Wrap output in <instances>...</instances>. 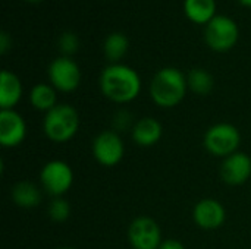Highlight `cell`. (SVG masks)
I'll return each instance as SVG.
<instances>
[{
	"label": "cell",
	"mask_w": 251,
	"mask_h": 249,
	"mask_svg": "<svg viewBox=\"0 0 251 249\" xmlns=\"http://www.w3.org/2000/svg\"><path fill=\"white\" fill-rule=\"evenodd\" d=\"M128 38L122 34V32H112L106 37L104 44H103V51L104 56L112 60V62H118L121 57H124V54L128 50Z\"/></svg>",
	"instance_id": "obj_18"
},
{
	"label": "cell",
	"mask_w": 251,
	"mask_h": 249,
	"mask_svg": "<svg viewBox=\"0 0 251 249\" xmlns=\"http://www.w3.org/2000/svg\"><path fill=\"white\" fill-rule=\"evenodd\" d=\"M12 201L21 208H34L41 203V192L32 182L22 181L12 188Z\"/></svg>",
	"instance_id": "obj_15"
},
{
	"label": "cell",
	"mask_w": 251,
	"mask_h": 249,
	"mask_svg": "<svg viewBox=\"0 0 251 249\" xmlns=\"http://www.w3.org/2000/svg\"><path fill=\"white\" fill-rule=\"evenodd\" d=\"M49 78L54 90L62 92H72L81 82V72L78 65L71 57L60 56L50 63Z\"/></svg>",
	"instance_id": "obj_9"
},
{
	"label": "cell",
	"mask_w": 251,
	"mask_h": 249,
	"mask_svg": "<svg viewBox=\"0 0 251 249\" xmlns=\"http://www.w3.org/2000/svg\"><path fill=\"white\" fill-rule=\"evenodd\" d=\"M188 82L185 75L172 66L156 72L150 82V95L154 104L162 109L176 107L185 97Z\"/></svg>",
	"instance_id": "obj_2"
},
{
	"label": "cell",
	"mask_w": 251,
	"mask_h": 249,
	"mask_svg": "<svg viewBox=\"0 0 251 249\" xmlns=\"http://www.w3.org/2000/svg\"><path fill=\"white\" fill-rule=\"evenodd\" d=\"M163 135V128L160 122L154 117H141L132 126V139L140 147L156 145Z\"/></svg>",
	"instance_id": "obj_13"
},
{
	"label": "cell",
	"mask_w": 251,
	"mask_h": 249,
	"mask_svg": "<svg viewBox=\"0 0 251 249\" xmlns=\"http://www.w3.org/2000/svg\"><path fill=\"white\" fill-rule=\"evenodd\" d=\"M128 241L134 249H159L162 230L151 217H137L128 227Z\"/></svg>",
	"instance_id": "obj_8"
},
{
	"label": "cell",
	"mask_w": 251,
	"mask_h": 249,
	"mask_svg": "<svg viewBox=\"0 0 251 249\" xmlns=\"http://www.w3.org/2000/svg\"><path fill=\"white\" fill-rule=\"evenodd\" d=\"M194 223L204 230H215L224 226L226 220L225 207L213 198H204L199 201L193 211Z\"/></svg>",
	"instance_id": "obj_11"
},
{
	"label": "cell",
	"mask_w": 251,
	"mask_h": 249,
	"mask_svg": "<svg viewBox=\"0 0 251 249\" xmlns=\"http://www.w3.org/2000/svg\"><path fill=\"white\" fill-rule=\"evenodd\" d=\"M100 90L110 101L125 104L138 97L141 91V79L132 68L113 63L101 70Z\"/></svg>",
	"instance_id": "obj_1"
},
{
	"label": "cell",
	"mask_w": 251,
	"mask_h": 249,
	"mask_svg": "<svg viewBox=\"0 0 251 249\" xmlns=\"http://www.w3.org/2000/svg\"><path fill=\"white\" fill-rule=\"evenodd\" d=\"M78 129L79 116L71 104H57L44 114L43 131L51 142L65 144L76 135Z\"/></svg>",
	"instance_id": "obj_3"
},
{
	"label": "cell",
	"mask_w": 251,
	"mask_h": 249,
	"mask_svg": "<svg viewBox=\"0 0 251 249\" xmlns=\"http://www.w3.org/2000/svg\"><path fill=\"white\" fill-rule=\"evenodd\" d=\"M215 0H184L185 15L196 23H207L215 16Z\"/></svg>",
	"instance_id": "obj_17"
},
{
	"label": "cell",
	"mask_w": 251,
	"mask_h": 249,
	"mask_svg": "<svg viewBox=\"0 0 251 249\" xmlns=\"http://www.w3.org/2000/svg\"><path fill=\"white\" fill-rule=\"evenodd\" d=\"M9 37H7V34L4 32V31H1L0 32V53L3 54V53H6L7 51V48H9Z\"/></svg>",
	"instance_id": "obj_24"
},
{
	"label": "cell",
	"mask_w": 251,
	"mask_h": 249,
	"mask_svg": "<svg viewBox=\"0 0 251 249\" xmlns=\"http://www.w3.org/2000/svg\"><path fill=\"white\" fill-rule=\"evenodd\" d=\"M188 87L193 92L199 95H207L213 90V76L200 68L191 69L188 76H187Z\"/></svg>",
	"instance_id": "obj_19"
},
{
	"label": "cell",
	"mask_w": 251,
	"mask_h": 249,
	"mask_svg": "<svg viewBox=\"0 0 251 249\" xmlns=\"http://www.w3.org/2000/svg\"><path fill=\"white\" fill-rule=\"evenodd\" d=\"M240 1L246 6H251V0H240Z\"/></svg>",
	"instance_id": "obj_25"
},
{
	"label": "cell",
	"mask_w": 251,
	"mask_h": 249,
	"mask_svg": "<svg viewBox=\"0 0 251 249\" xmlns=\"http://www.w3.org/2000/svg\"><path fill=\"white\" fill-rule=\"evenodd\" d=\"M40 183L43 189L57 198L66 194L74 183V172L66 161L51 160L46 163L40 172Z\"/></svg>",
	"instance_id": "obj_5"
},
{
	"label": "cell",
	"mask_w": 251,
	"mask_h": 249,
	"mask_svg": "<svg viewBox=\"0 0 251 249\" xmlns=\"http://www.w3.org/2000/svg\"><path fill=\"white\" fill-rule=\"evenodd\" d=\"M250 249H251V248H250Z\"/></svg>",
	"instance_id": "obj_28"
},
{
	"label": "cell",
	"mask_w": 251,
	"mask_h": 249,
	"mask_svg": "<svg viewBox=\"0 0 251 249\" xmlns=\"http://www.w3.org/2000/svg\"><path fill=\"white\" fill-rule=\"evenodd\" d=\"M159 249H185V247L176 239H166V241L162 242Z\"/></svg>",
	"instance_id": "obj_23"
},
{
	"label": "cell",
	"mask_w": 251,
	"mask_h": 249,
	"mask_svg": "<svg viewBox=\"0 0 251 249\" xmlns=\"http://www.w3.org/2000/svg\"><path fill=\"white\" fill-rule=\"evenodd\" d=\"M22 97V84L19 78L9 70L0 73V110H13Z\"/></svg>",
	"instance_id": "obj_14"
},
{
	"label": "cell",
	"mask_w": 251,
	"mask_h": 249,
	"mask_svg": "<svg viewBox=\"0 0 251 249\" xmlns=\"http://www.w3.org/2000/svg\"><path fill=\"white\" fill-rule=\"evenodd\" d=\"M132 123V116L131 113H128L126 110H119L115 117H113V128H115V132H124L126 131Z\"/></svg>",
	"instance_id": "obj_22"
},
{
	"label": "cell",
	"mask_w": 251,
	"mask_h": 249,
	"mask_svg": "<svg viewBox=\"0 0 251 249\" xmlns=\"http://www.w3.org/2000/svg\"><path fill=\"white\" fill-rule=\"evenodd\" d=\"M26 136L25 119L15 110H0V145L15 148Z\"/></svg>",
	"instance_id": "obj_10"
},
{
	"label": "cell",
	"mask_w": 251,
	"mask_h": 249,
	"mask_svg": "<svg viewBox=\"0 0 251 249\" xmlns=\"http://www.w3.org/2000/svg\"><path fill=\"white\" fill-rule=\"evenodd\" d=\"M241 144L240 131L231 123H216L204 135V148L209 154L226 158L238 151Z\"/></svg>",
	"instance_id": "obj_4"
},
{
	"label": "cell",
	"mask_w": 251,
	"mask_h": 249,
	"mask_svg": "<svg viewBox=\"0 0 251 249\" xmlns=\"http://www.w3.org/2000/svg\"><path fill=\"white\" fill-rule=\"evenodd\" d=\"M29 103L35 110L40 112H50L53 107L57 106V97L54 87L47 84H37L29 91Z\"/></svg>",
	"instance_id": "obj_16"
},
{
	"label": "cell",
	"mask_w": 251,
	"mask_h": 249,
	"mask_svg": "<svg viewBox=\"0 0 251 249\" xmlns=\"http://www.w3.org/2000/svg\"><path fill=\"white\" fill-rule=\"evenodd\" d=\"M59 249H74V248H68V247H63V248H59Z\"/></svg>",
	"instance_id": "obj_26"
},
{
	"label": "cell",
	"mask_w": 251,
	"mask_h": 249,
	"mask_svg": "<svg viewBox=\"0 0 251 249\" xmlns=\"http://www.w3.org/2000/svg\"><path fill=\"white\" fill-rule=\"evenodd\" d=\"M206 43L216 51L229 50L238 40V25L225 15H215L206 25Z\"/></svg>",
	"instance_id": "obj_6"
},
{
	"label": "cell",
	"mask_w": 251,
	"mask_h": 249,
	"mask_svg": "<svg viewBox=\"0 0 251 249\" xmlns=\"http://www.w3.org/2000/svg\"><path fill=\"white\" fill-rule=\"evenodd\" d=\"M78 38L74 32L71 31H65L60 37H59V47L65 54H72L76 51L78 48Z\"/></svg>",
	"instance_id": "obj_21"
},
{
	"label": "cell",
	"mask_w": 251,
	"mask_h": 249,
	"mask_svg": "<svg viewBox=\"0 0 251 249\" xmlns=\"http://www.w3.org/2000/svg\"><path fill=\"white\" fill-rule=\"evenodd\" d=\"M125 154L122 138L115 131H103L93 141V156L99 164L113 167L121 163Z\"/></svg>",
	"instance_id": "obj_7"
},
{
	"label": "cell",
	"mask_w": 251,
	"mask_h": 249,
	"mask_svg": "<svg viewBox=\"0 0 251 249\" xmlns=\"http://www.w3.org/2000/svg\"><path fill=\"white\" fill-rule=\"evenodd\" d=\"M71 216V205L66 200L62 197L53 198V201L49 205V217L56 223H63Z\"/></svg>",
	"instance_id": "obj_20"
},
{
	"label": "cell",
	"mask_w": 251,
	"mask_h": 249,
	"mask_svg": "<svg viewBox=\"0 0 251 249\" xmlns=\"http://www.w3.org/2000/svg\"><path fill=\"white\" fill-rule=\"evenodd\" d=\"M251 176V157L237 151L235 154L224 158L221 166V178L231 186L246 183Z\"/></svg>",
	"instance_id": "obj_12"
},
{
	"label": "cell",
	"mask_w": 251,
	"mask_h": 249,
	"mask_svg": "<svg viewBox=\"0 0 251 249\" xmlns=\"http://www.w3.org/2000/svg\"><path fill=\"white\" fill-rule=\"evenodd\" d=\"M31 1H37V0H31Z\"/></svg>",
	"instance_id": "obj_27"
}]
</instances>
